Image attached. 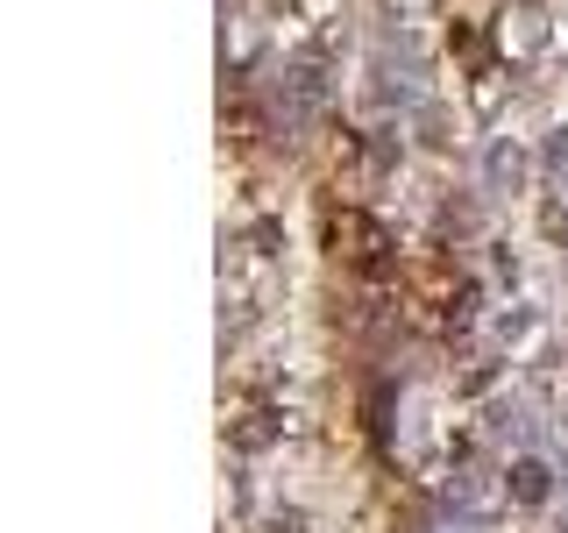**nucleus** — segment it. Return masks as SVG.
<instances>
[{
  "label": "nucleus",
  "instance_id": "f03ea898",
  "mask_svg": "<svg viewBox=\"0 0 568 533\" xmlns=\"http://www.w3.org/2000/svg\"><path fill=\"white\" fill-rule=\"evenodd\" d=\"M490 178H497V185H505V178H519V157H511V150H497V157H490Z\"/></svg>",
  "mask_w": 568,
  "mask_h": 533
},
{
  "label": "nucleus",
  "instance_id": "f257e3e1",
  "mask_svg": "<svg viewBox=\"0 0 568 533\" xmlns=\"http://www.w3.org/2000/svg\"><path fill=\"white\" fill-rule=\"evenodd\" d=\"M511 497H526V505L547 497V470H540V462H519V470H511Z\"/></svg>",
  "mask_w": 568,
  "mask_h": 533
}]
</instances>
